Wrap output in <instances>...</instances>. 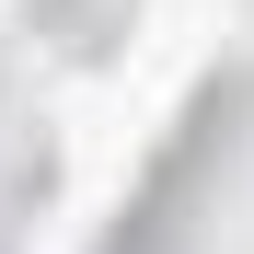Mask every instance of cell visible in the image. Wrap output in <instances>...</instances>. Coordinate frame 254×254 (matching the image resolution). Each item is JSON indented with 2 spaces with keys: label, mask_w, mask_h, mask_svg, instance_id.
<instances>
[{
  "label": "cell",
  "mask_w": 254,
  "mask_h": 254,
  "mask_svg": "<svg viewBox=\"0 0 254 254\" xmlns=\"http://www.w3.org/2000/svg\"><path fill=\"white\" fill-rule=\"evenodd\" d=\"M231 35V0H150V23H139V47H127V69H116V93L139 104V116H162L196 81V58Z\"/></svg>",
  "instance_id": "1"
},
{
  "label": "cell",
  "mask_w": 254,
  "mask_h": 254,
  "mask_svg": "<svg viewBox=\"0 0 254 254\" xmlns=\"http://www.w3.org/2000/svg\"><path fill=\"white\" fill-rule=\"evenodd\" d=\"M0 12H12V0H0Z\"/></svg>",
  "instance_id": "2"
}]
</instances>
